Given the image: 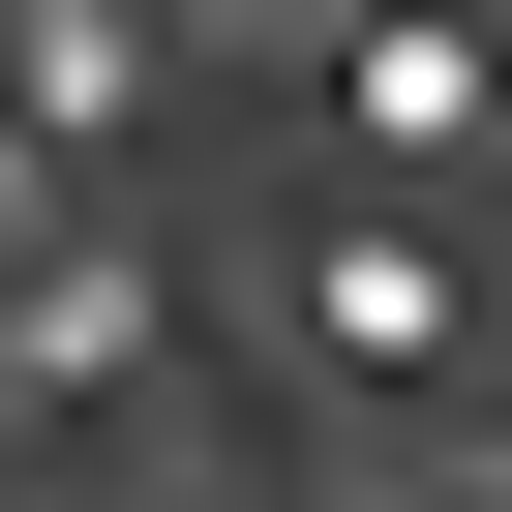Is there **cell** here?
<instances>
[{
  "label": "cell",
  "mask_w": 512,
  "mask_h": 512,
  "mask_svg": "<svg viewBox=\"0 0 512 512\" xmlns=\"http://www.w3.org/2000/svg\"><path fill=\"white\" fill-rule=\"evenodd\" d=\"M272 332L392 392V362H452V332H482V272H452V241H422V211H332V241H302V272H272Z\"/></svg>",
  "instance_id": "cell-1"
},
{
  "label": "cell",
  "mask_w": 512,
  "mask_h": 512,
  "mask_svg": "<svg viewBox=\"0 0 512 512\" xmlns=\"http://www.w3.org/2000/svg\"><path fill=\"white\" fill-rule=\"evenodd\" d=\"M0 121H151V0H0Z\"/></svg>",
  "instance_id": "cell-2"
},
{
  "label": "cell",
  "mask_w": 512,
  "mask_h": 512,
  "mask_svg": "<svg viewBox=\"0 0 512 512\" xmlns=\"http://www.w3.org/2000/svg\"><path fill=\"white\" fill-rule=\"evenodd\" d=\"M362 121H392V151H482V121H512V61L452 31V0H392V31H362Z\"/></svg>",
  "instance_id": "cell-3"
},
{
  "label": "cell",
  "mask_w": 512,
  "mask_h": 512,
  "mask_svg": "<svg viewBox=\"0 0 512 512\" xmlns=\"http://www.w3.org/2000/svg\"><path fill=\"white\" fill-rule=\"evenodd\" d=\"M452 512H512V482H452Z\"/></svg>",
  "instance_id": "cell-4"
}]
</instances>
